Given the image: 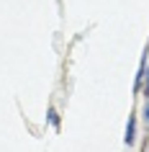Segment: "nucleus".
<instances>
[{"instance_id":"f03ea898","label":"nucleus","mask_w":149,"mask_h":152,"mask_svg":"<svg viewBox=\"0 0 149 152\" xmlns=\"http://www.w3.org/2000/svg\"><path fill=\"white\" fill-rule=\"evenodd\" d=\"M47 121H49L54 129H59V113H57L54 108H49V111H47Z\"/></svg>"},{"instance_id":"7ed1b4c3","label":"nucleus","mask_w":149,"mask_h":152,"mask_svg":"<svg viewBox=\"0 0 149 152\" xmlns=\"http://www.w3.org/2000/svg\"><path fill=\"white\" fill-rule=\"evenodd\" d=\"M141 90H144V96H149V70H147V75H144V85H141Z\"/></svg>"},{"instance_id":"f257e3e1","label":"nucleus","mask_w":149,"mask_h":152,"mask_svg":"<svg viewBox=\"0 0 149 152\" xmlns=\"http://www.w3.org/2000/svg\"><path fill=\"white\" fill-rule=\"evenodd\" d=\"M134 139H136V116H129V124H126V137H124V142H126V144H134Z\"/></svg>"},{"instance_id":"20e7f679","label":"nucleus","mask_w":149,"mask_h":152,"mask_svg":"<svg viewBox=\"0 0 149 152\" xmlns=\"http://www.w3.org/2000/svg\"><path fill=\"white\" fill-rule=\"evenodd\" d=\"M144 119L149 121V103H147V108H144Z\"/></svg>"}]
</instances>
